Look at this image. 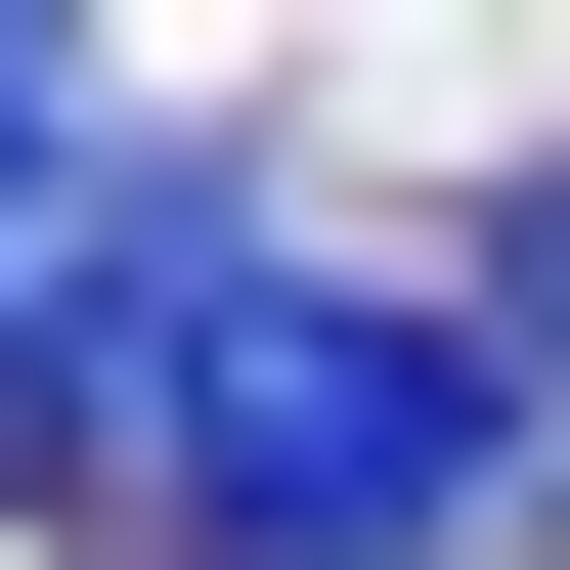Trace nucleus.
Returning <instances> with one entry per match:
<instances>
[{
  "label": "nucleus",
  "mask_w": 570,
  "mask_h": 570,
  "mask_svg": "<svg viewBox=\"0 0 570 570\" xmlns=\"http://www.w3.org/2000/svg\"><path fill=\"white\" fill-rule=\"evenodd\" d=\"M439 307H483V352H527V439H570V176H483V264H439Z\"/></svg>",
  "instance_id": "obj_1"
}]
</instances>
